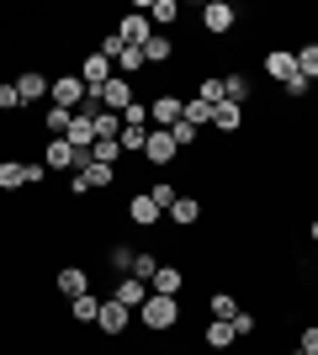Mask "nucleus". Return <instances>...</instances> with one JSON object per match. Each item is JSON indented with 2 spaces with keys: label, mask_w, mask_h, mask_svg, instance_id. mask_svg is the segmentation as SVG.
<instances>
[{
  "label": "nucleus",
  "mask_w": 318,
  "mask_h": 355,
  "mask_svg": "<svg viewBox=\"0 0 318 355\" xmlns=\"http://www.w3.org/2000/svg\"><path fill=\"white\" fill-rule=\"evenodd\" d=\"M138 324L149 329V334H170V329L181 324V302H175V297L149 292V297H143V308H138Z\"/></svg>",
  "instance_id": "nucleus-1"
},
{
  "label": "nucleus",
  "mask_w": 318,
  "mask_h": 355,
  "mask_svg": "<svg viewBox=\"0 0 318 355\" xmlns=\"http://www.w3.org/2000/svg\"><path fill=\"white\" fill-rule=\"evenodd\" d=\"M91 101V90L80 85V74L69 69V74H59L53 85H48V106H64V112H80V106Z\"/></svg>",
  "instance_id": "nucleus-2"
},
{
  "label": "nucleus",
  "mask_w": 318,
  "mask_h": 355,
  "mask_svg": "<svg viewBox=\"0 0 318 355\" xmlns=\"http://www.w3.org/2000/svg\"><path fill=\"white\" fill-rule=\"evenodd\" d=\"M133 318H138V313L127 308V302H117V297H106V302H101V318H96V329H101L106 340H122Z\"/></svg>",
  "instance_id": "nucleus-3"
},
{
  "label": "nucleus",
  "mask_w": 318,
  "mask_h": 355,
  "mask_svg": "<svg viewBox=\"0 0 318 355\" xmlns=\"http://www.w3.org/2000/svg\"><path fill=\"white\" fill-rule=\"evenodd\" d=\"M96 101H101L106 112H117V117H122V112H127V106L138 101V96H133V80H122V74H112V80H106V85L96 90Z\"/></svg>",
  "instance_id": "nucleus-4"
},
{
  "label": "nucleus",
  "mask_w": 318,
  "mask_h": 355,
  "mask_svg": "<svg viewBox=\"0 0 318 355\" xmlns=\"http://www.w3.org/2000/svg\"><path fill=\"white\" fill-rule=\"evenodd\" d=\"M122 212H127L133 228H159V202H154L149 191H133L127 202H122Z\"/></svg>",
  "instance_id": "nucleus-5"
},
{
  "label": "nucleus",
  "mask_w": 318,
  "mask_h": 355,
  "mask_svg": "<svg viewBox=\"0 0 318 355\" xmlns=\"http://www.w3.org/2000/svg\"><path fill=\"white\" fill-rule=\"evenodd\" d=\"M43 170H53V175H75V144H69V138H48V144H43Z\"/></svg>",
  "instance_id": "nucleus-6"
},
{
  "label": "nucleus",
  "mask_w": 318,
  "mask_h": 355,
  "mask_svg": "<svg viewBox=\"0 0 318 355\" xmlns=\"http://www.w3.org/2000/svg\"><path fill=\"white\" fill-rule=\"evenodd\" d=\"M233 21H239V11H233L228 0H207V6H202V32H212V37L233 32Z\"/></svg>",
  "instance_id": "nucleus-7"
},
{
  "label": "nucleus",
  "mask_w": 318,
  "mask_h": 355,
  "mask_svg": "<svg viewBox=\"0 0 318 355\" xmlns=\"http://www.w3.org/2000/svg\"><path fill=\"white\" fill-rule=\"evenodd\" d=\"M181 148H175V138H170V128H149V144H143V159L154 164V170H165L170 159H175Z\"/></svg>",
  "instance_id": "nucleus-8"
},
{
  "label": "nucleus",
  "mask_w": 318,
  "mask_h": 355,
  "mask_svg": "<svg viewBox=\"0 0 318 355\" xmlns=\"http://www.w3.org/2000/svg\"><path fill=\"white\" fill-rule=\"evenodd\" d=\"M75 74H80V85H85V90L96 96V90H101V85H106V80H112L117 69H112V59H101V53H85Z\"/></svg>",
  "instance_id": "nucleus-9"
},
{
  "label": "nucleus",
  "mask_w": 318,
  "mask_h": 355,
  "mask_svg": "<svg viewBox=\"0 0 318 355\" xmlns=\"http://www.w3.org/2000/svg\"><path fill=\"white\" fill-rule=\"evenodd\" d=\"M117 37H122V48H143V43L154 37V21H149V11H133V16H122Z\"/></svg>",
  "instance_id": "nucleus-10"
},
{
  "label": "nucleus",
  "mask_w": 318,
  "mask_h": 355,
  "mask_svg": "<svg viewBox=\"0 0 318 355\" xmlns=\"http://www.w3.org/2000/svg\"><path fill=\"white\" fill-rule=\"evenodd\" d=\"M11 85H16V96H21V106H27V101H43L53 80H48L43 69H21V74H16V80H11Z\"/></svg>",
  "instance_id": "nucleus-11"
},
{
  "label": "nucleus",
  "mask_w": 318,
  "mask_h": 355,
  "mask_svg": "<svg viewBox=\"0 0 318 355\" xmlns=\"http://www.w3.org/2000/svg\"><path fill=\"white\" fill-rule=\"evenodd\" d=\"M53 286H59V297H69V302H75V297H85V292H91V270L64 266L59 276H53Z\"/></svg>",
  "instance_id": "nucleus-12"
},
{
  "label": "nucleus",
  "mask_w": 318,
  "mask_h": 355,
  "mask_svg": "<svg viewBox=\"0 0 318 355\" xmlns=\"http://www.w3.org/2000/svg\"><path fill=\"white\" fill-rule=\"evenodd\" d=\"M181 112H186V101H181V96H154V101H149L154 128H175V122H181Z\"/></svg>",
  "instance_id": "nucleus-13"
},
{
  "label": "nucleus",
  "mask_w": 318,
  "mask_h": 355,
  "mask_svg": "<svg viewBox=\"0 0 318 355\" xmlns=\"http://www.w3.org/2000/svg\"><path fill=\"white\" fill-rule=\"evenodd\" d=\"M212 128H218L223 138H233V133L244 128V106H233V101H218V106H212Z\"/></svg>",
  "instance_id": "nucleus-14"
},
{
  "label": "nucleus",
  "mask_w": 318,
  "mask_h": 355,
  "mask_svg": "<svg viewBox=\"0 0 318 355\" xmlns=\"http://www.w3.org/2000/svg\"><path fill=\"white\" fill-rule=\"evenodd\" d=\"M265 74H271L276 85H287L292 74H297V53H287V48H271V53H265Z\"/></svg>",
  "instance_id": "nucleus-15"
},
{
  "label": "nucleus",
  "mask_w": 318,
  "mask_h": 355,
  "mask_svg": "<svg viewBox=\"0 0 318 355\" xmlns=\"http://www.w3.org/2000/svg\"><path fill=\"white\" fill-rule=\"evenodd\" d=\"M170 223H175V228H197L202 223V196H175V207H170Z\"/></svg>",
  "instance_id": "nucleus-16"
},
{
  "label": "nucleus",
  "mask_w": 318,
  "mask_h": 355,
  "mask_svg": "<svg viewBox=\"0 0 318 355\" xmlns=\"http://www.w3.org/2000/svg\"><path fill=\"white\" fill-rule=\"evenodd\" d=\"M181 286H186V270H181V266H159V270H154V282H149V292L181 297Z\"/></svg>",
  "instance_id": "nucleus-17"
},
{
  "label": "nucleus",
  "mask_w": 318,
  "mask_h": 355,
  "mask_svg": "<svg viewBox=\"0 0 318 355\" xmlns=\"http://www.w3.org/2000/svg\"><path fill=\"white\" fill-rule=\"evenodd\" d=\"M112 297L117 302H127V308H143V297H149V282H138V276H117V286H112Z\"/></svg>",
  "instance_id": "nucleus-18"
},
{
  "label": "nucleus",
  "mask_w": 318,
  "mask_h": 355,
  "mask_svg": "<svg viewBox=\"0 0 318 355\" xmlns=\"http://www.w3.org/2000/svg\"><path fill=\"white\" fill-rule=\"evenodd\" d=\"M202 340H207V350H228V345L239 340V334H233V318H207Z\"/></svg>",
  "instance_id": "nucleus-19"
},
{
  "label": "nucleus",
  "mask_w": 318,
  "mask_h": 355,
  "mask_svg": "<svg viewBox=\"0 0 318 355\" xmlns=\"http://www.w3.org/2000/svg\"><path fill=\"white\" fill-rule=\"evenodd\" d=\"M175 59V43H170L165 32H154L149 43H143V64H149V69H159V64H170Z\"/></svg>",
  "instance_id": "nucleus-20"
},
{
  "label": "nucleus",
  "mask_w": 318,
  "mask_h": 355,
  "mask_svg": "<svg viewBox=\"0 0 318 355\" xmlns=\"http://www.w3.org/2000/svg\"><path fill=\"white\" fill-rule=\"evenodd\" d=\"M101 302L106 297H96V292L75 297V302H69V318H75V324H96V318H101Z\"/></svg>",
  "instance_id": "nucleus-21"
},
{
  "label": "nucleus",
  "mask_w": 318,
  "mask_h": 355,
  "mask_svg": "<svg viewBox=\"0 0 318 355\" xmlns=\"http://www.w3.org/2000/svg\"><path fill=\"white\" fill-rule=\"evenodd\" d=\"M133 260H138L133 244H112V250H106V266H112V276H133Z\"/></svg>",
  "instance_id": "nucleus-22"
},
{
  "label": "nucleus",
  "mask_w": 318,
  "mask_h": 355,
  "mask_svg": "<svg viewBox=\"0 0 318 355\" xmlns=\"http://www.w3.org/2000/svg\"><path fill=\"white\" fill-rule=\"evenodd\" d=\"M149 21H154V32L170 27V21H181V0H149Z\"/></svg>",
  "instance_id": "nucleus-23"
},
{
  "label": "nucleus",
  "mask_w": 318,
  "mask_h": 355,
  "mask_svg": "<svg viewBox=\"0 0 318 355\" xmlns=\"http://www.w3.org/2000/svg\"><path fill=\"white\" fill-rule=\"evenodd\" d=\"M112 69H117L122 80H133L138 69H149V64H143V48H122V53H117V64H112Z\"/></svg>",
  "instance_id": "nucleus-24"
},
{
  "label": "nucleus",
  "mask_w": 318,
  "mask_h": 355,
  "mask_svg": "<svg viewBox=\"0 0 318 355\" xmlns=\"http://www.w3.org/2000/svg\"><path fill=\"white\" fill-rule=\"evenodd\" d=\"M69 122H75V112H64V106H48V112H43L48 138H64V133H69Z\"/></svg>",
  "instance_id": "nucleus-25"
},
{
  "label": "nucleus",
  "mask_w": 318,
  "mask_h": 355,
  "mask_svg": "<svg viewBox=\"0 0 318 355\" xmlns=\"http://www.w3.org/2000/svg\"><path fill=\"white\" fill-rule=\"evenodd\" d=\"M223 101H233V106L249 101V80L244 74H223Z\"/></svg>",
  "instance_id": "nucleus-26"
},
{
  "label": "nucleus",
  "mask_w": 318,
  "mask_h": 355,
  "mask_svg": "<svg viewBox=\"0 0 318 355\" xmlns=\"http://www.w3.org/2000/svg\"><path fill=\"white\" fill-rule=\"evenodd\" d=\"M91 128H96V138H117V133H122V117H117V112H106V106H101V112H96V117H91Z\"/></svg>",
  "instance_id": "nucleus-27"
},
{
  "label": "nucleus",
  "mask_w": 318,
  "mask_h": 355,
  "mask_svg": "<svg viewBox=\"0 0 318 355\" xmlns=\"http://www.w3.org/2000/svg\"><path fill=\"white\" fill-rule=\"evenodd\" d=\"M91 159L96 164H117L122 159V144H117V138H96V144H91Z\"/></svg>",
  "instance_id": "nucleus-28"
},
{
  "label": "nucleus",
  "mask_w": 318,
  "mask_h": 355,
  "mask_svg": "<svg viewBox=\"0 0 318 355\" xmlns=\"http://www.w3.org/2000/svg\"><path fill=\"white\" fill-rule=\"evenodd\" d=\"M207 308H212V318H233V313H239V297L233 292H212Z\"/></svg>",
  "instance_id": "nucleus-29"
},
{
  "label": "nucleus",
  "mask_w": 318,
  "mask_h": 355,
  "mask_svg": "<svg viewBox=\"0 0 318 355\" xmlns=\"http://www.w3.org/2000/svg\"><path fill=\"white\" fill-rule=\"evenodd\" d=\"M117 144H122V154H143V144H149V128H122Z\"/></svg>",
  "instance_id": "nucleus-30"
},
{
  "label": "nucleus",
  "mask_w": 318,
  "mask_h": 355,
  "mask_svg": "<svg viewBox=\"0 0 318 355\" xmlns=\"http://www.w3.org/2000/svg\"><path fill=\"white\" fill-rule=\"evenodd\" d=\"M143 191H149L154 202H159V212H170V207H175V196H181V191H175V186H170V180H149Z\"/></svg>",
  "instance_id": "nucleus-31"
},
{
  "label": "nucleus",
  "mask_w": 318,
  "mask_h": 355,
  "mask_svg": "<svg viewBox=\"0 0 318 355\" xmlns=\"http://www.w3.org/2000/svg\"><path fill=\"white\" fill-rule=\"evenodd\" d=\"M297 74L318 80V43H303V48H297Z\"/></svg>",
  "instance_id": "nucleus-32"
},
{
  "label": "nucleus",
  "mask_w": 318,
  "mask_h": 355,
  "mask_svg": "<svg viewBox=\"0 0 318 355\" xmlns=\"http://www.w3.org/2000/svg\"><path fill=\"white\" fill-rule=\"evenodd\" d=\"M186 122H191V128H202V122H212V106L207 101H197V96H191V101H186V112H181Z\"/></svg>",
  "instance_id": "nucleus-33"
},
{
  "label": "nucleus",
  "mask_w": 318,
  "mask_h": 355,
  "mask_svg": "<svg viewBox=\"0 0 318 355\" xmlns=\"http://www.w3.org/2000/svg\"><path fill=\"white\" fill-rule=\"evenodd\" d=\"M154 270H159V260H154L149 250H138V260H133V276H138V282H154Z\"/></svg>",
  "instance_id": "nucleus-34"
},
{
  "label": "nucleus",
  "mask_w": 318,
  "mask_h": 355,
  "mask_svg": "<svg viewBox=\"0 0 318 355\" xmlns=\"http://www.w3.org/2000/svg\"><path fill=\"white\" fill-rule=\"evenodd\" d=\"M197 101L218 106V101H223V80H202V85H197Z\"/></svg>",
  "instance_id": "nucleus-35"
},
{
  "label": "nucleus",
  "mask_w": 318,
  "mask_h": 355,
  "mask_svg": "<svg viewBox=\"0 0 318 355\" xmlns=\"http://www.w3.org/2000/svg\"><path fill=\"white\" fill-rule=\"evenodd\" d=\"M197 133H202V128H191V122H175V128H170V138H175V148H186V144H197Z\"/></svg>",
  "instance_id": "nucleus-36"
},
{
  "label": "nucleus",
  "mask_w": 318,
  "mask_h": 355,
  "mask_svg": "<svg viewBox=\"0 0 318 355\" xmlns=\"http://www.w3.org/2000/svg\"><path fill=\"white\" fill-rule=\"evenodd\" d=\"M308 90H313L308 74H292V80H287V96H292V101H308Z\"/></svg>",
  "instance_id": "nucleus-37"
},
{
  "label": "nucleus",
  "mask_w": 318,
  "mask_h": 355,
  "mask_svg": "<svg viewBox=\"0 0 318 355\" xmlns=\"http://www.w3.org/2000/svg\"><path fill=\"white\" fill-rule=\"evenodd\" d=\"M233 334H239V340H249V334H255V313H233Z\"/></svg>",
  "instance_id": "nucleus-38"
},
{
  "label": "nucleus",
  "mask_w": 318,
  "mask_h": 355,
  "mask_svg": "<svg viewBox=\"0 0 318 355\" xmlns=\"http://www.w3.org/2000/svg\"><path fill=\"white\" fill-rule=\"evenodd\" d=\"M297 350H303V355H318V324H308L303 334H297Z\"/></svg>",
  "instance_id": "nucleus-39"
},
{
  "label": "nucleus",
  "mask_w": 318,
  "mask_h": 355,
  "mask_svg": "<svg viewBox=\"0 0 318 355\" xmlns=\"http://www.w3.org/2000/svg\"><path fill=\"white\" fill-rule=\"evenodd\" d=\"M21 106V96H16V85H0V112H16Z\"/></svg>",
  "instance_id": "nucleus-40"
},
{
  "label": "nucleus",
  "mask_w": 318,
  "mask_h": 355,
  "mask_svg": "<svg viewBox=\"0 0 318 355\" xmlns=\"http://www.w3.org/2000/svg\"><path fill=\"white\" fill-rule=\"evenodd\" d=\"M308 234H313V244H318V218H313V228H308Z\"/></svg>",
  "instance_id": "nucleus-41"
},
{
  "label": "nucleus",
  "mask_w": 318,
  "mask_h": 355,
  "mask_svg": "<svg viewBox=\"0 0 318 355\" xmlns=\"http://www.w3.org/2000/svg\"><path fill=\"white\" fill-rule=\"evenodd\" d=\"M292 355H303V350H292Z\"/></svg>",
  "instance_id": "nucleus-42"
},
{
  "label": "nucleus",
  "mask_w": 318,
  "mask_h": 355,
  "mask_svg": "<svg viewBox=\"0 0 318 355\" xmlns=\"http://www.w3.org/2000/svg\"><path fill=\"white\" fill-rule=\"evenodd\" d=\"M218 355H228V350H218Z\"/></svg>",
  "instance_id": "nucleus-43"
}]
</instances>
